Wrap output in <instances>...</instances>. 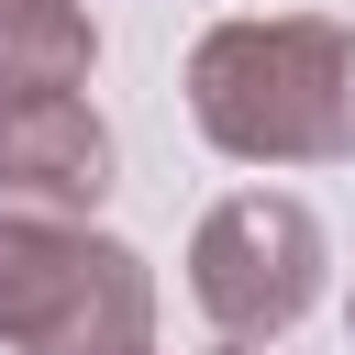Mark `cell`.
<instances>
[{"mask_svg":"<svg viewBox=\"0 0 355 355\" xmlns=\"http://www.w3.org/2000/svg\"><path fill=\"white\" fill-rule=\"evenodd\" d=\"M189 122L233 166H344L355 155V22L244 11L189 44Z\"/></svg>","mask_w":355,"mask_h":355,"instance_id":"cell-1","label":"cell"},{"mask_svg":"<svg viewBox=\"0 0 355 355\" xmlns=\"http://www.w3.org/2000/svg\"><path fill=\"white\" fill-rule=\"evenodd\" d=\"M0 344L11 355H155V266L100 222L0 211Z\"/></svg>","mask_w":355,"mask_h":355,"instance_id":"cell-2","label":"cell"},{"mask_svg":"<svg viewBox=\"0 0 355 355\" xmlns=\"http://www.w3.org/2000/svg\"><path fill=\"white\" fill-rule=\"evenodd\" d=\"M322 266H333V244H322L311 200H288V189H233L189 233V300L222 344H277L288 322H311Z\"/></svg>","mask_w":355,"mask_h":355,"instance_id":"cell-3","label":"cell"},{"mask_svg":"<svg viewBox=\"0 0 355 355\" xmlns=\"http://www.w3.org/2000/svg\"><path fill=\"white\" fill-rule=\"evenodd\" d=\"M111 200V122L78 100H11L0 111V211L22 222H89Z\"/></svg>","mask_w":355,"mask_h":355,"instance_id":"cell-4","label":"cell"},{"mask_svg":"<svg viewBox=\"0 0 355 355\" xmlns=\"http://www.w3.org/2000/svg\"><path fill=\"white\" fill-rule=\"evenodd\" d=\"M100 67V22L78 0H0V111L11 100H78Z\"/></svg>","mask_w":355,"mask_h":355,"instance_id":"cell-5","label":"cell"},{"mask_svg":"<svg viewBox=\"0 0 355 355\" xmlns=\"http://www.w3.org/2000/svg\"><path fill=\"white\" fill-rule=\"evenodd\" d=\"M211 355H255V344H211Z\"/></svg>","mask_w":355,"mask_h":355,"instance_id":"cell-6","label":"cell"},{"mask_svg":"<svg viewBox=\"0 0 355 355\" xmlns=\"http://www.w3.org/2000/svg\"><path fill=\"white\" fill-rule=\"evenodd\" d=\"M344 322H355V300H344Z\"/></svg>","mask_w":355,"mask_h":355,"instance_id":"cell-7","label":"cell"}]
</instances>
